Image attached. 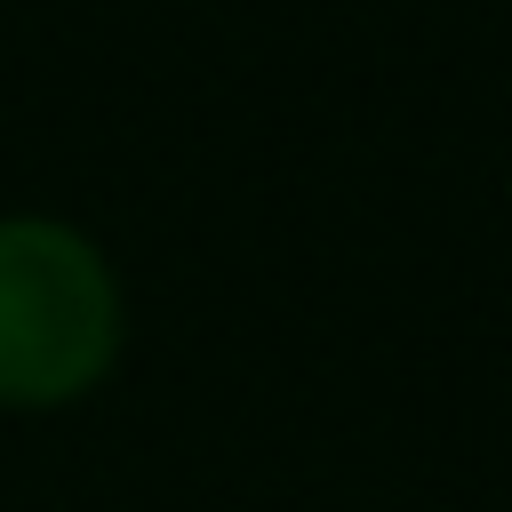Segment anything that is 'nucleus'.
<instances>
[{
  "mask_svg": "<svg viewBox=\"0 0 512 512\" xmlns=\"http://www.w3.org/2000/svg\"><path fill=\"white\" fill-rule=\"evenodd\" d=\"M128 352V288L112 248L48 208L0 216V408L56 416Z\"/></svg>",
  "mask_w": 512,
  "mask_h": 512,
  "instance_id": "1",
  "label": "nucleus"
}]
</instances>
